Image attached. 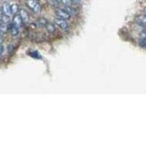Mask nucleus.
<instances>
[{
	"label": "nucleus",
	"instance_id": "4468645a",
	"mask_svg": "<svg viewBox=\"0 0 146 146\" xmlns=\"http://www.w3.org/2000/svg\"><path fill=\"white\" fill-rule=\"evenodd\" d=\"M60 3L62 4L63 5L65 6H71L72 5V0H59Z\"/></svg>",
	"mask_w": 146,
	"mask_h": 146
},
{
	"label": "nucleus",
	"instance_id": "20e7f679",
	"mask_svg": "<svg viewBox=\"0 0 146 146\" xmlns=\"http://www.w3.org/2000/svg\"><path fill=\"white\" fill-rule=\"evenodd\" d=\"M135 22L138 25L146 27V15H139L135 17Z\"/></svg>",
	"mask_w": 146,
	"mask_h": 146
},
{
	"label": "nucleus",
	"instance_id": "1a4fd4ad",
	"mask_svg": "<svg viewBox=\"0 0 146 146\" xmlns=\"http://www.w3.org/2000/svg\"><path fill=\"white\" fill-rule=\"evenodd\" d=\"M46 2L48 5L55 7H58L61 5L59 0H46Z\"/></svg>",
	"mask_w": 146,
	"mask_h": 146
},
{
	"label": "nucleus",
	"instance_id": "0eeeda50",
	"mask_svg": "<svg viewBox=\"0 0 146 146\" xmlns=\"http://www.w3.org/2000/svg\"><path fill=\"white\" fill-rule=\"evenodd\" d=\"M2 11H3V14L7 16H10L11 15V10H10V5L6 2V3H3V5L2 7Z\"/></svg>",
	"mask_w": 146,
	"mask_h": 146
},
{
	"label": "nucleus",
	"instance_id": "dca6fc26",
	"mask_svg": "<svg viewBox=\"0 0 146 146\" xmlns=\"http://www.w3.org/2000/svg\"><path fill=\"white\" fill-rule=\"evenodd\" d=\"M3 52H4V46L2 45V44H0V56L2 54Z\"/></svg>",
	"mask_w": 146,
	"mask_h": 146
},
{
	"label": "nucleus",
	"instance_id": "9d476101",
	"mask_svg": "<svg viewBox=\"0 0 146 146\" xmlns=\"http://www.w3.org/2000/svg\"><path fill=\"white\" fill-rule=\"evenodd\" d=\"M10 10H11V13L15 15L17 14L18 11H19V8H18V6L16 4H12L10 5Z\"/></svg>",
	"mask_w": 146,
	"mask_h": 146
},
{
	"label": "nucleus",
	"instance_id": "423d86ee",
	"mask_svg": "<svg viewBox=\"0 0 146 146\" xmlns=\"http://www.w3.org/2000/svg\"><path fill=\"white\" fill-rule=\"evenodd\" d=\"M19 15L21 17L22 20L24 23H27V22L29 21V14L25 10L23 9H20L19 10Z\"/></svg>",
	"mask_w": 146,
	"mask_h": 146
},
{
	"label": "nucleus",
	"instance_id": "9b49d317",
	"mask_svg": "<svg viewBox=\"0 0 146 146\" xmlns=\"http://www.w3.org/2000/svg\"><path fill=\"white\" fill-rule=\"evenodd\" d=\"M45 28H46L47 31L49 32H50V33H53V32L55 31V27L53 24H52L51 23H49V22H48V23H47L46 25H45Z\"/></svg>",
	"mask_w": 146,
	"mask_h": 146
},
{
	"label": "nucleus",
	"instance_id": "2eb2a0df",
	"mask_svg": "<svg viewBox=\"0 0 146 146\" xmlns=\"http://www.w3.org/2000/svg\"><path fill=\"white\" fill-rule=\"evenodd\" d=\"M80 2H81L80 0H72V3L74 5H78V4H80Z\"/></svg>",
	"mask_w": 146,
	"mask_h": 146
},
{
	"label": "nucleus",
	"instance_id": "7ed1b4c3",
	"mask_svg": "<svg viewBox=\"0 0 146 146\" xmlns=\"http://www.w3.org/2000/svg\"><path fill=\"white\" fill-rule=\"evenodd\" d=\"M54 22L60 29H62L64 31H66L69 29L68 23L64 19H62V18L57 17V18L54 19Z\"/></svg>",
	"mask_w": 146,
	"mask_h": 146
},
{
	"label": "nucleus",
	"instance_id": "a211bd4d",
	"mask_svg": "<svg viewBox=\"0 0 146 146\" xmlns=\"http://www.w3.org/2000/svg\"><path fill=\"white\" fill-rule=\"evenodd\" d=\"M7 1L8 0H0V2H2V3H6V2H7Z\"/></svg>",
	"mask_w": 146,
	"mask_h": 146
},
{
	"label": "nucleus",
	"instance_id": "f257e3e1",
	"mask_svg": "<svg viewBox=\"0 0 146 146\" xmlns=\"http://www.w3.org/2000/svg\"><path fill=\"white\" fill-rule=\"evenodd\" d=\"M27 7L35 13H39L41 10V6L36 0H26Z\"/></svg>",
	"mask_w": 146,
	"mask_h": 146
},
{
	"label": "nucleus",
	"instance_id": "f8f14e48",
	"mask_svg": "<svg viewBox=\"0 0 146 146\" xmlns=\"http://www.w3.org/2000/svg\"><path fill=\"white\" fill-rule=\"evenodd\" d=\"M64 9L68 12L70 15H75L76 13V11H75V9H74L73 7H72L71 6H65Z\"/></svg>",
	"mask_w": 146,
	"mask_h": 146
},
{
	"label": "nucleus",
	"instance_id": "f03ea898",
	"mask_svg": "<svg viewBox=\"0 0 146 146\" xmlns=\"http://www.w3.org/2000/svg\"><path fill=\"white\" fill-rule=\"evenodd\" d=\"M55 13L58 18H61L64 20H69L71 18V15L68 12L66 11L64 8H60V7H57L55 10Z\"/></svg>",
	"mask_w": 146,
	"mask_h": 146
},
{
	"label": "nucleus",
	"instance_id": "6ab92c4d",
	"mask_svg": "<svg viewBox=\"0 0 146 146\" xmlns=\"http://www.w3.org/2000/svg\"><path fill=\"white\" fill-rule=\"evenodd\" d=\"M2 23H3V21H2V20L0 19V27H1V26L2 25Z\"/></svg>",
	"mask_w": 146,
	"mask_h": 146
},
{
	"label": "nucleus",
	"instance_id": "39448f33",
	"mask_svg": "<svg viewBox=\"0 0 146 146\" xmlns=\"http://www.w3.org/2000/svg\"><path fill=\"white\" fill-rule=\"evenodd\" d=\"M23 20H22L21 17L19 14H15L13 17V23L14 25H15L16 27H18V28L20 27H21L22 23H23Z\"/></svg>",
	"mask_w": 146,
	"mask_h": 146
},
{
	"label": "nucleus",
	"instance_id": "aec40b11",
	"mask_svg": "<svg viewBox=\"0 0 146 146\" xmlns=\"http://www.w3.org/2000/svg\"><path fill=\"white\" fill-rule=\"evenodd\" d=\"M145 15H146V10H145Z\"/></svg>",
	"mask_w": 146,
	"mask_h": 146
},
{
	"label": "nucleus",
	"instance_id": "f3484780",
	"mask_svg": "<svg viewBox=\"0 0 146 146\" xmlns=\"http://www.w3.org/2000/svg\"><path fill=\"white\" fill-rule=\"evenodd\" d=\"M140 36H145V37H146V32L142 33L141 35H140Z\"/></svg>",
	"mask_w": 146,
	"mask_h": 146
},
{
	"label": "nucleus",
	"instance_id": "6e6552de",
	"mask_svg": "<svg viewBox=\"0 0 146 146\" xmlns=\"http://www.w3.org/2000/svg\"><path fill=\"white\" fill-rule=\"evenodd\" d=\"M10 34H11L13 36H16L18 34V27H16L15 25H14L13 23L10 25Z\"/></svg>",
	"mask_w": 146,
	"mask_h": 146
},
{
	"label": "nucleus",
	"instance_id": "412c9836",
	"mask_svg": "<svg viewBox=\"0 0 146 146\" xmlns=\"http://www.w3.org/2000/svg\"><path fill=\"white\" fill-rule=\"evenodd\" d=\"M0 33H1V30H0Z\"/></svg>",
	"mask_w": 146,
	"mask_h": 146
},
{
	"label": "nucleus",
	"instance_id": "ddd939ff",
	"mask_svg": "<svg viewBox=\"0 0 146 146\" xmlns=\"http://www.w3.org/2000/svg\"><path fill=\"white\" fill-rule=\"evenodd\" d=\"M37 21H38L39 24H40V26H42V27H45V25H46L48 22L45 18H40Z\"/></svg>",
	"mask_w": 146,
	"mask_h": 146
}]
</instances>
